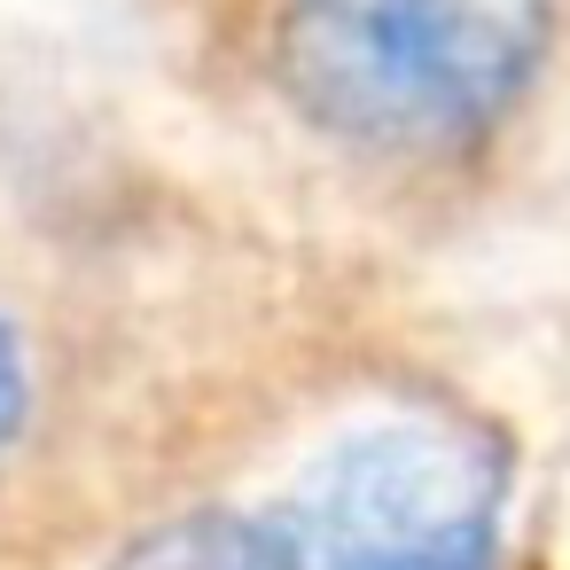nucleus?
I'll return each instance as SVG.
<instances>
[{
    "instance_id": "obj_1",
    "label": "nucleus",
    "mask_w": 570,
    "mask_h": 570,
    "mask_svg": "<svg viewBox=\"0 0 570 570\" xmlns=\"http://www.w3.org/2000/svg\"><path fill=\"white\" fill-rule=\"evenodd\" d=\"M508 515L500 438L438 399L328 430L243 515L180 523V570H492Z\"/></svg>"
},
{
    "instance_id": "obj_2",
    "label": "nucleus",
    "mask_w": 570,
    "mask_h": 570,
    "mask_svg": "<svg viewBox=\"0 0 570 570\" xmlns=\"http://www.w3.org/2000/svg\"><path fill=\"white\" fill-rule=\"evenodd\" d=\"M554 0H274L266 71L336 149L461 157L531 95Z\"/></svg>"
},
{
    "instance_id": "obj_3",
    "label": "nucleus",
    "mask_w": 570,
    "mask_h": 570,
    "mask_svg": "<svg viewBox=\"0 0 570 570\" xmlns=\"http://www.w3.org/2000/svg\"><path fill=\"white\" fill-rule=\"evenodd\" d=\"M56 383H48V352L40 328L17 313V297L0 289V508L17 484H32L40 469H56Z\"/></svg>"
},
{
    "instance_id": "obj_4",
    "label": "nucleus",
    "mask_w": 570,
    "mask_h": 570,
    "mask_svg": "<svg viewBox=\"0 0 570 570\" xmlns=\"http://www.w3.org/2000/svg\"><path fill=\"white\" fill-rule=\"evenodd\" d=\"M126 570H180V562H173V547H165V539H157V547H149V554H134V562H126Z\"/></svg>"
}]
</instances>
